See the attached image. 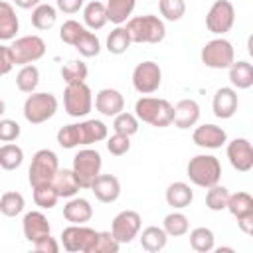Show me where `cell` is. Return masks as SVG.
Instances as JSON below:
<instances>
[{
    "mask_svg": "<svg viewBox=\"0 0 253 253\" xmlns=\"http://www.w3.org/2000/svg\"><path fill=\"white\" fill-rule=\"evenodd\" d=\"M109 136V128L103 121L97 119H89L83 123H73V125H65L57 130L55 138L57 144L61 148H75V146H89L95 142H101Z\"/></svg>",
    "mask_w": 253,
    "mask_h": 253,
    "instance_id": "cell-1",
    "label": "cell"
},
{
    "mask_svg": "<svg viewBox=\"0 0 253 253\" xmlns=\"http://www.w3.org/2000/svg\"><path fill=\"white\" fill-rule=\"evenodd\" d=\"M134 115L138 121H142L150 126L164 128V126H170L174 121V105L166 99L140 97L134 103Z\"/></svg>",
    "mask_w": 253,
    "mask_h": 253,
    "instance_id": "cell-2",
    "label": "cell"
},
{
    "mask_svg": "<svg viewBox=\"0 0 253 253\" xmlns=\"http://www.w3.org/2000/svg\"><path fill=\"white\" fill-rule=\"evenodd\" d=\"M125 28L132 43H160L166 38V26L154 14L128 18Z\"/></svg>",
    "mask_w": 253,
    "mask_h": 253,
    "instance_id": "cell-3",
    "label": "cell"
},
{
    "mask_svg": "<svg viewBox=\"0 0 253 253\" xmlns=\"http://www.w3.org/2000/svg\"><path fill=\"white\" fill-rule=\"evenodd\" d=\"M186 174H188V178H190L192 184L208 190L210 186L219 184L221 164L211 154H198V156L190 158V162L186 166Z\"/></svg>",
    "mask_w": 253,
    "mask_h": 253,
    "instance_id": "cell-4",
    "label": "cell"
},
{
    "mask_svg": "<svg viewBox=\"0 0 253 253\" xmlns=\"http://www.w3.org/2000/svg\"><path fill=\"white\" fill-rule=\"evenodd\" d=\"M57 113V99L53 93H30L24 101V119L30 125H42Z\"/></svg>",
    "mask_w": 253,
    "mask_h": 253,
    "instance_id": "cell-5",
    "label": "cell"
},
{
    "mask_svg": "<svg viewBox=\"0 0 253 253\" xmlns=\"http://www.w3.org/2000/svg\"><path fill=\"white\" fill-rule=\"evenodd\" d=\"M57 168H59V162H57V154L53 150H49V148L38 150L32 156V164H30V170H28L30 186L36 188V186L51 184Z\"/></svg>",
    "mask_w": 253,
    "mask_h": 253,
    "instance_id": "cell-6",
    "label": "cell"
},
{
    "mask_svg": "<svg viewBox=\"0 0 253 253\" xmlns=\"http://www.w3.org/2000/svg\"><path fill=\"white\" fill-rule=\"evenodd\" d=\"M63 107L69 117H87L93 109V95L85 81L81 83H67L63 91Z\"/></svg>",
    "mask_w": 253,
    "mask_h": 253,
    "instance_id": "cell-7",
    "label": "cell"
},
{
    "mask_svg": "<svg viewBox=\"0 0 253 253\" xmlns=\"http://www.w3.org/2000/svg\"><path fill=\"white\" fill-rule=\"evenodd\" d=\"M202 63L211 69H227L235 61V49L229 40L225 38H213L202 47Z\"/></svg>",
    "mask_w": 253,
    "mask_h": 253,
    "instance_id": "cell-8",
    "label": "cell"
},
{
    "mask_svg": "<svg viewBox=\"0 0 253 253\" xmlns=\"http://www.w3.org/2000/svg\"><path fill=\"white\" fill-rule=\"evenodd\" d=\"M101 166H103L101 154L93 148H83L73 156V168L71 170H73L81 188H91L93 180L101 174Z\"/></svg>",
    "mask_w": 253,
    "mask_h": 253,
    "instance_id": "cell-9",
    "label": "cell"
},
{
    "mask_svg": "<svg viewBox=\"0 0 253 253\" xmlns=\"http://www.w3.org/2000/svg\"><path fill=\"white\" fill-rule=\"evenodd\" d=\"M8 47H10L14 65H28V63H34L45 55V42L34 34L14 38V42Z\"/></svg>",
    "mask_w": 253,
    "mask_h": 253,
    "instance_id": "cell-10",
    "label": "cell"
},
{
    "mask_svg": "<svg viewBox=\"0 0 253 253\" xmlns=\"http://www.w3.org/2000/svg\"><path fill=\"white\" fill-rule=\"evenodd\" d=\"M97 235H99V231L87 227L85 223H81V225L71 223L69 227H65L61 231V245L69 253H91L93 245L97 241Z\"/></svg>",
    "mask_w": 253,
    "mask_h": 253,
    "instance_id": "cell-11",
    "label": "cell"
},
{
    "mask_svg": "<svg viewBox=\"0 0 253 253\" xmlns=\"http://www.w3.org/2000/svg\"><path fill=\"white\" fill-rule=\"evenodd\" d=\"M233 24H235L233 4L229 0H215L206 14V28L215 36H223L233 28Z\"/></svg>",
    "mask_w": 253,
    "mask_h": 253,
    "instance_id": "cell-12",
    "label": "cell"
},
{
    "mask_svg": "<svg viewBox=\"0 0 253 253\" xmlns=\"http://www.w3.org/2000/svg\"><path fill=\"white\" fill-rule=\"evenodd\" d=\"M162 83V69L156 61H140L132 71V87L140 95H150L158 91Z\"/></svg>",
    "mask_w": 253,
    "mask_h": 253,
    "instance_id": "cell-13",
    "label": "cell"
},
{
    "mask_svg": "<svg viewBox=\"0 0 253 253\" xmlns=\"http://www.w3.org/2000/svg\"><path fill=\"white\" fill-rule=\"evenodd\" d=\"M142 225V217L138 211L134 210H123L115 215L113 223H111V233L119 243H130Z\"/></svg>",
    "mask_w": 253,
    "mask_h": 253,
    "instance_id": "cell-14",
    "label": "cell"
},
{
    "mask_svg": "<svg viewBox=\"0 0 253 253\" xmlns=\"http://www.w3.org/2000/svg\"><path fill=\"white\" fill-rule=\"evenodd\" d=\"M229 164L237 172H249L253 168V146L247 138H233L227 142Z\"/></svg>",
    "mask_w": 253,
    "mask_h": 253,
    "instance_id": "cell-15",
    "label": "cell"
},
{
    "mask_svg": "<svg viewBox=\"0 0 253 253\" xmlns=\"http://www.w3.org/2000/svg\"><path fill=\"white\" fill-rule=\"evenodd\" d=\"M192 140L200 148H211V150H215V148H221L227 142V132L221 126L208 123V125H200V126L194 128Z\"/></svg>",
    "mask_w": 253,
    "mask_h": 253,
    "instance_id": "cell-16",
    "label": "cell"
},
{
    "mask_svg": "<svg viewBox=\"0 0 253 253\" xmlns=\"http://www.w3.org/2000/svg\"><path fill=\"white\" fill-rule=\"evenodd\" d=\"M89 190L95 194V198H97L99 202H103V204H113V202H117L119 196H121V182H119V178L113 176V174H99V176L93 180V184H91Z\"/></svg>",
    "mask_w": 253,
    "mask_h": 253,
    "instance_id": "cell-17",
    "label": "cell"
},
{
    "mask_svg": "<svg viewBox=\"0 0 253 253\" xmlns=\"http://www.w3.org/2000/svg\"><path fill=\"white\" fill-rule=\"evenodd\" d=\"M211 109L217 119H231L237 113V91L233 87H219L213 95Z\"/></svg>",
    "mask_w": 253,
    "mask_h": 253,
    "instance_id": "cell-18",
    "label": "cell"
},
{
    "mask_svg": "<svg viewBox=\"0 0 253 253\" xmlns=\"http://www.w3.org/2000/svg\"><path fill=\"white\" fill-rule=\"evenodd\" d=\"M95 109L103 117H115L125 109V97L117 89H111V87L101 89L95 97Z\"/></svg>",
    "mask_w": 253,
    "mask_h": 253,
    "instance_id": "cell-19",
    "label": "cell"
},
{
    "mask_svg": "<svg viewBox=\"0 0 253 253\" xmlns=\"http://www.w3.org/2000/svg\"><path fill=\"white\" fill-rule=\"evenodd\" d=\"M22 229H24V237H26L30 243H36L38 239L49 235V231H51L49 221H47V217H45L42 211H28V213L24 215Z\"/></svg>",
    "mask_w": 253,
    "mask_h": 253,
    "instance_id": "cell-20",
    "label": "cell"
},
{
    "mask_svg": "<svg viewBox=\"0 0 253 253\" xmlns=\"http://www.w3.org/2000/svg\"><path fill=\"white\" fill-rule=\"evenodd\" d=\"M63 217L69 223H87L93 217V206L85 198H67V204L63 206Z\"/></svg>",
    "mask_w": 253,
    "mask_h": 253,
    "instance_id": "cell-21",
    "label": "cell"
},
{
    "mask_svg": "<svg viewBox=\"0 0 253 253\" xmlns=\"http://www.w3.org/2000/svg\"><path fill=\"white\" fill-rule=\"evenodd\" d=\"M200 121V105L194 99H182L174 107V125L178 128H190Z\"/></svg>",
    "mask_w": 253,
    "mask_h": 253,
    "instance_id": "cell-22",
    "label": "cell"
},
{
    "mask_svg": "<svg viewBox=\"0 0 253 253\" xmlns=\"http://www.w3.org/2000/svg\"><path fill=\"white\" fill-rule=\"evenodd\" d=\"M20 30V20L12 4L0 0V42H10Z\"/></svg>",
    "mask_w": 253,
    "mask_h": 253,
    "instance_id": "cell-23",
    "label": "cell"
},
{
    "mask_svg": "<svg viewBox=\"0 0 253 253\" xmlns=\"http://www.w3.org/2000/svg\"><path fill=\"white\" fill-rule=\"evenodd\" d=\"M166 204L174 210H184L194 202V190L186 182H172L166 188Z\"/></svg>",
    "mask_w": 253,
    "mask_h": 253,
    "instance_id": "cell-24",
    "label": "cell"
},
{
    "mask_svg": "<svg viewBox=\"0 0 253 253\" xmlns=\"http://www.w3.org/2000/svg\"><path fill=\"white\" fill-rule=\"evenodd\" d=\"M51 186L55 188L59 198H73L81 188L77 178H75V174H73V170H67V168H63V170L57 168V172H55V176L51 180Z\"/></svg>",
    "mask_w": 253,
    "mask_h": 253,
    "instance_id": "cell-25",
    "label": "cell"
},
{
    "mask_svg": "<svg viewBox=\"0 0 253 253\" xmlns=\"http://www.w3.org/2000/svg\"><path fill=\"white\" fill-rule=\"evenodd\" d=\"M166 241H168V235L162 227L158 225H148L142 229L140 233V247L148 253H158L166 247Z\"/></svg>",
    "mask_w": 253,
    "mask_h": 253,
    "instance_id": "cell-26",
    "label": "cell"
},
{
    "mask_svg": "<svg viewBox=\"0 0 253 253\" xmlns=\"http://www.w3.org/2000/svg\"><path fill=\"white\" fill-rule=\"evenodd\" d=\"M229 81L237 89H249L253 85V65L245 59L233 61L229 67Z\"/></svg>",
    "mask_w": 253,
    "mask_h": 253,
    "instance_id": "cell-27",
    "label": "cell"
},
{
    "mask_svg": "<svg viewBox=\"0 0 253 253\" xmlns=\"http://www.w3.org/2000/svg\"><path fill=\"white\" fill-rule=\"evenodd\" d=\"M134 6H136V0H107L105 4L107 20L117 26H123L130 18Z\"/></svg>",
    "mask_w": 253,
    "mask_h": 253,
    "instance_id": "cell-28",
    "label": "cell"
},
{
    "mask_svg": "<svg viewBox=\"0 0 253 253\" xmlns=\"http://www.w3.org/2000/svg\"><path fill=\"white\" fill-rule=\"evenodd\" d=\"M83 22L87 26V30L95 32V30H101L109 20H107V10H105V4L103 2H89L85 8H83Z\"/></svg>",
    "mask_w": 253,
    "mask_h": 253,
    "instance_id": "cell-29",
    "label": "cell"
},
{
    "mask_svg": "<svg viewBox=\"0 0 253 253\" xmlns=\"http://www.w3.org/2000/svg\"><path fill=\"white\" fill-rule=\"evenodd\" d=\"M38 85H40V69L32 63L22 65V69L16 75V87L22 93H34L38 89Z\"/></svg>",
    "mask_w": 253,
    "mask_h": 253,
    "instance_id": "cell-30",
    "label": "cell"
},
{
    "mask_svg": "<svg viewBox=\"0 0 253 253\" xmlns=\"http://www.w3.org/2000/svg\"><path fill=\"white\" fill-rule=\"evenodd\" d=\"M225 210H229V213L235 219L241 217V215H245V213H253V198H251V194H247V192L229 194Z\"/></svg>",
    "mask_w": 253,
    "mask_h": 253,
    "instance_id": "cell-31",
    "label": "cell"
},
{
    "mask_svg": "<svg viewBox=\"0 0 253 253\" xmlns=\"http://www.w3.org/2000/svg\"><path fill=\"white\" fill-rule=\"evenodd\" d=\"M162 229L166 231L168 237H182L188 233L190 221L182 211H170L162 221Z\"/></svg>",
    "mask_w": 253,
    "mask_h": 253,
    "instance_id": "cell-32",
    "label": "cell"
},
{
    "mask_svg": "<svg viewBox=\"0 0 253 253\" xmlns=\"http://www.w3.org/2000/svg\"><path fill=\"white\" fill-rule=\"evenodd\" d=\"M190 247L198 253H210L215 247V237L210 227H196L190 231Z\"/></svg>",
    "mask_w": 253,
    "mask_h": 253,
    "instance_id": "cell-33",
    "label": "cell"
},
{
    "mask_svg": "<svg viewBox=\"0 0 253 253\" xmlns=\"http://www.w3.org/2000/svg\"><path fill=\"white\" fill-rule=\"evenodd\" d=\"M57 20V10L51 4H38L32 10V24L36 30H49Z\"/></svg>",
    "mask_w": 253,
    "mask_h": 253,
    "instance_id": "cell-34",
    "label": "cell"
},
{
    "mask_svg": "<svg viewBox=\"0 0 253 253\" xmlns=\"http://www.w3.org/2000/svg\"><path fill=\"white\" fill-rule=\"evenodd\" d=\"M24 162V150L14 144V142H6L0 146V168L4 170H16L20 168Z\"/></svg>",
    "mask_w": 253,
    "mask_h": 253,
    "instance_id": "cell-35",
    "label": "cell"
},
{
    "mask_svg": "<svg viewBox=\"0 0 253 253\" xmlns=\"http://www.w3.org/2000/svg\"><path fill=\"white\" fill-rule=\"evenodd\" d=\"M130 36H128V32H126V28L125 26H117L109 36H107V49H109V53H113V55H123L128 47H130Z\"/></svg>",
    "mask_w": 253,
    "mask_h": 253,
    "instance_id": "cell-36",
    "label": "cell"
},
{
    "mask_svg": "<svg viewBox=\"0 0 253 253\" xmlns=\"http://www.w3.org/2000/svg\"><path fill=\"white\" fill-rule=\"evenodd\" d=\"M73 47L79 51V55H83V57H95V55H99V51H101V42H99V38L91 32V30H83L81 34H79V38H77V42L73 43Z\"/></svg>",
    "mask_w": 253,
    "mask_h": 253,
    "instance_id": "cell-37",
    "label": "cell"
},
{
    "mask_svg": "<svg viewBox=\"0 0 253 253\" xmlns=\"http://www.w3.org/2000/svg\"><path fill=\"white\" fill-rule=\"evenodd\" d=\"M26 200L20 192H6L0 196V213L6 217H16L24 211Z\"/></svg>",
    "mask_w": 253,
    "mask_h": 253,
    "instance_id": "cell-38",
    "label": "cell"
},
{
    "mask_svg": "<svg viewBox=\"0 0 253 253\" xmlns=\"http://www.w3.org/2000/svg\"><path fill=\"white\" fill-rule=\"evenodd\" d=\"M87 73H89V69H87L85 61H81V59H71V61H67L61 67V79L65 81V85L67 83H81V81H85Z\"/></svg>",
    "mask_w": 253,
    "mask_h": 253,
    "instance_id": "cell-39",
    "label": "cell"
},
{
    "mask_svg": "<svg viewBox=\"0 0 253 253\" xmlns=\"http://www.w3.org/2000/svg\"><path fill=\"white\" fill-rule=\"evenodd\" d=\"M227 198H229V190L225 186H219V184H213L208 188L206 192V206L208 210L211 211H221L225 210L227 206Z\"/></svg>",
    "mask_w": 253,
    "mask_h": 253,
    "instance_id": "cell-40",
    "label": "cell"
},
{
    "mask_svg": "<svg viewBox=\"0 0 253 253\" xmlns=\"http://www.w3.org/2000/svg\"><path fill=\"white\" fill-rule=\"evenodd\" d=\"M113 130L119 132V134H126V136L136 134V132H138V119H136V115L121 111L119 115H115Z\"/></svg>",
    "mask_w": 253,
    "mask_h": 253,
    "instance_id": "cell-41",
    "label": "cell"
},
{
    "mask_svg": "<svg viewBox=\"0 0 253 253\" xmlns=\"http://www.w3.org/2000/svg\"><path fill=\"white\" fill-rule=\"evenodd\" d=\"M32 190H34V202H36V206L42 208V210H51V208L57 204V200H59V196H57V192H55V188H53L51 184L36 186V188H32Z\"/></svg>",
    "mask_w": 253,
    "mask_h": 253,
    "instance_id": "cell-42",
    "label": "cell"
},
{
    "mask_svg": "<svg viewBox=\"0 0 253 253\" xmlns=\"http://www.w3.org/2000/svg\"><path fill=\"white\" fill-rule=\"evenodd\" d=\"M158 8L164 20L178 22L186 14V2L184 0H158Z\"/></svg>",
    "mask_w": 253,
    "mask_h": 253,
    "instance_id": "cell-43",
    "label": "cell"
},
{
    "mask_svg": "<svg viewBox=\"0 0 253 253\" xmlns=\"http://www.w3.org/2000/svg\"><path fill=\"white\" fill-rule=\"evenodd\" d=\"M119 247H121V243L113 237L111 231H99L97 241H95L91 253H117Z\"/></svg>",
    "mask_w": 253,
    "mask_h": 253,
    "instance_id": "cell-44",
    "label": "cell"
},
{
    "mask_svg": "<svg viewBox=\"0 0 253 253\" xmlns=\"http://www.w3.org/2000/svg\"><path fill=\"white\" fill-rule=\"evenodd\" d=\"M83 30H85L83 24H79V22H75V20H65V22L61 24V28H59V38H61L63 43L73 45Z\"/></svg>",
    "mask_w": 253,
    "mask_h": 253,
    "instance_id": "cell-45",
    "label": "cell"
},
{
    "mask_svg": "<svg viewBox=\"0 0 253 253\" xmlns=\"http://www.w3.org/2000/svg\"><path fill=\"white\" fill-rule=\"evenodd\" d=\"M107 150H109L113 156H123V154H126V152L130 150V136L119 134V132L107 136Z\"/></svg>",
    "mask_w": 253,
    "mask_h": 253,
    "instance_id": "cell-46",
    "label": "cell"
},
{
    "mask_svg": "<svg viewBox=\"0 0 253 253\" xmlns=\"http://www.w3.org/2000/svg\"><path fill=\"white\" fill-rule=\"evenodd\" d=\"M22 128L12 119H0V142H14L20 136Z\"/></svg>",
    "mask_w": 253,
    "mask_h": 253,
    "instance_id": "cell-47",
    "label": "cell"
},
{
    "mask_svg": "<svg viewBox=\"0 0 253 253\" xmlns=\"http://www.w3.org/2000/svg\"><path fill=\"white\" fill-rule=\"evenodd\" d=\"M34 249L40 251V253H57L59 251V243L51 235H45V237H42V239H38L34 243Z\"/></svg>",
    "mask_w": 253,
    "mask_h": 253,
    "instance_id": "cell-48",
    "label": "cell"
},
{
    "mask_svg": "<svg viewBox=\"0 0 253 253\" xmlns=\"http://www.w3.org/2000/svg\"><path fill=\"white\" fill-rule=\"evenodd\" d=\"M14 67V61H12V53H10V47L8 45H0V77L2 75H8Z\"/></svg>",
    "mask_w": 253,
    "mask_h": 253,
    "instance_id": "cell-49",
    "label": "cell"
},
{
    "mask_svg": "<svg viewBox=\"0 0 253 253\" xmlns=\"http://www.w3.org/2000/svg\"><path fill=\"white\" fill-rule=\"evenodd\" d=\"M85 0H55V6L63 14H77L83 8Z\"/></svg>",
    "mask_w": 253,
    "mask_h": 253,
    "instance_id": "cell-50",
    "label": "cell"
},
{
    "mask_svg": "<svg viewBox=\"0 0 253 253\" xmlns=\"http://www.w3.org/2000/svg\"><path fill=\"white\" fill-rule=\"evenodd\" d=\"M237 225H239V229H241L243 233L251 235V233H253V213H245V215L237 217Z\"/></svg>",
    "mask_w": 253,
    "mask_h": 253,
    "instance_id": "cell-51",
    "label": "cell"
},
{
    "mask_svg": "<svg viewBox=\"0 0 253 253\" xmlns=\"http://www.w3.org/2000/svg\"><path fill=\"white\" fill-rule=\"evenodd\" d=\"M14 4L22 10H34L38 4H42V0H14Z\"/></svg>",
    "mask_w": 253,
    "mask_h": 253,
    "instance_id": "cell-52",
    "label": "cell"
},
{
    "mask_svg": "<svg viewBox=\"0 0 253 253\" xmlns=\"http://www.w3.org/2000/svg\"><path fill=\"white\" fill-rule=\"evenodd\" d=\"M4 113H6V103H4L2 99H0V117H2Z\"/></svg>",
    "mask_w": 253,
    "mask_h": 253,
    "instance_id": "cell-53",
    "label": "cell"
},
{
    "mask_svg": "<svg viewBox=\"0 0 253 253\" xmlns=\"http://www.w3.org/2000/svg\"><path fill=\"white\" fill-rule=\"evenodd\" d=\"M221 251H233V249H231V247H219L217 253H221Z\"/></svg>",
    "mask_w": 253,
    "mask_h": 253,
    "instance_id": "cell-54",
    "label": "cell"
}]
</instances>
